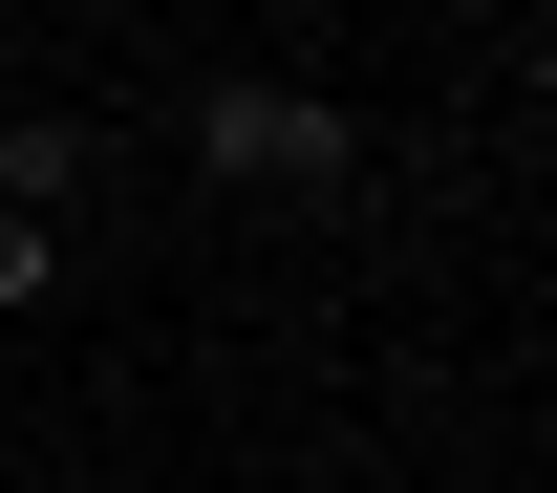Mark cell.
Masks as SVG:
<instances>
[{
    "mask_svg": "<svg viewBox=\"0 0 557 493\" xmlns=\"http://www.w3.org/2000/svg\"><path fill=\"white\" fill-rule=\"evenodd\" d=\"M44 300H86V258L44 236V214H0V322H44Z\"/></svg>",
    "mask_w": 557,
    "mask_h": 493,
    "instance_id": "cell-3",
    "label": "cell"
},
{
    "mask_svg": "<svg viewBox=\"0 0 557 493\" xmlns=\"http://www.w3.org/2000/svg\"><path fill=\"white\" fill-rule=\"evenodd\" d=\"M86 194H108V108H0V214H44V236H65Z\"/></svg>",
    "mask_w": 557,
    "mask_h": 493,
    "instance_id": "cell-2",
    "label": "cell"
},
{
    "mask_svg": "<svg viewBox=\"0 0 557 493\" xmlns=\"http://www.w3.org/2000/svg\"><path fill=\"white\" fill-rule=\"evenodd\" d=\"M172 150H194V194H258V214H344V194H364V130L322 108V86H258V65L194 86Z\"/></svg>",
    "mask_w": 557,
    "mask_h": 493,
    "instance_id": "cell-1",
    "label": "cell"
}]
</instances>
